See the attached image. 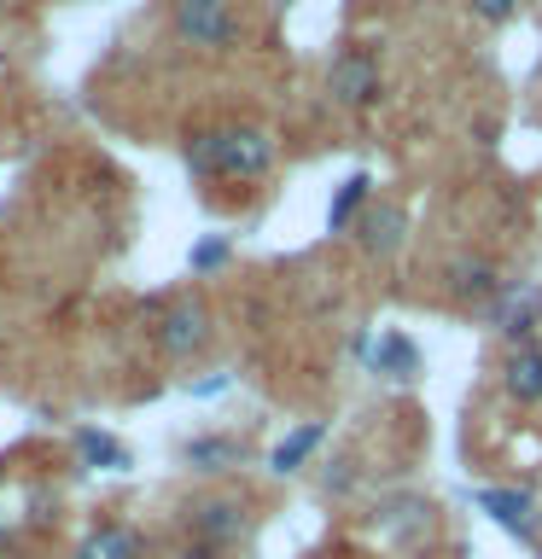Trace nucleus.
Instances as JSON below:
<instances>
[{
	"label": "nucleus",
	"mask_w": 542,
	"mask_h": 559,
	"mask_svg": "<svg viewBox=\"0 0 542 559\" xmlns=\"http://www.w3.org/2000/svg\"><path fill=\"white\" fill-rule=\"evenodd\" d=\"M280 146L262 122H216V129L187 134V169L199 181H262L274 175Z\"/></svg>",
	"instance_id": "obj_1"
},
{
	"label": "nucleus",
	"mask_w": 542,
	"mask_h": 559,
	"mask_svg": "<svg viewBox=\"0 0 542 559\" xmlns=\"http://www.w3.org/2000/svg\"><path fill=\"white\" fill-rule=\"evenodd\" d=\"M169 29H175V41L192 47V52H234L245 41L234 0H175Z\"/></svg>",
	"instance_id": "obj_2"
},
{
	"label": "nucleus",
	"mask_w": 542,
	"mask_h": 559,
	"mask_svg": "<svg viewBox=\"0 0 542 559\" xmlns=\"http://www.w3.org/2000/svg\"><path fill=\"white\" fill-rule=\"evenodd\" d=\"M210 338H216V314H210L204 297H169L152 321V344L164 349L169 361H192L204 356Z\"/></svg>",
	"instance_id": "obj_3"
},
{
	"label": "nucleus",
	"mask_w": 542,
	"mask_h": 559,
	"mask_svg": "<svg viewBox=\"0 0 542 559\" xmlns=\"http://www.w3.org/2000/svg\"><path fill=\"white\" fill-rule=\"evenodd\" d=\"M327 99L339 111H374L385 99V70L367 47H344L339 59L327 64Z\"/></svg>",
	"instance_id": "obj_4"
},
{
	"label": "nucleus",
	"mask_w": 542,
	"mask_h": 559,
	"mask_svg": "<svg viewBox=\"0 0 542 559\" xmlns=\"http://www.w3.org/2000/svg\"><path fill=\"white\" fill-rule=\"evenodd\" d=\"M444 297L449 304H467V309H490L496 297L507 292V280L496 269V257H484V251H461V257H449L444 262Z\"/></svg>",
	"instance_id": "obj_5"
},
{
	"label": "nucleus",
	"mask_w": 542,
	"mask_h": 559,
	"mask_svg": "<svg viewBox=\"0 0 542 559\" xmlns=\"http://www.w3.org/2000/svg\"><path fill=\"white\" fill-rule=\"evenodd\" d=\"M187 531H192V542L227 554L234 542H245V531H251V513H245L239 496H192L187 501Z\"/></svg>",
	"instance_id": "obj_6"
},
{
	"label": "nucleus",
	"mask_w": 542,
	"mask_h": 559,
	"mask_svg": "<svg viewBox=\"0 0 542 559\" xmlns=\"http://www.w3.org/2000/svg\"><path fill=\"white\" fill-rule=\"evenodd\" d=\"M484 326L502 332L507 349H514V344H537V332H542V292L537 286H514V280H507V292L484 309Z\"/></svg>",
	"instance_id": "obj_7"
},
{
	"label": "nucleus",
	"mask_w": 542,
	"mask_h": 559,
	"mask_svg": "<svg viewBox=\"0 0 542 559\" xmlns=\"http://www.w3.org/2000/svg\"><path fill=\"white\" fill-rule=\"evenodd\" d=\"M402 245H409V210H402L397 199H374L356 222V251L367 262H391Z\"/></svg>",
	"instance_id": "obj_8"
},
{
	"label": "nucleus",
	"mask_w": 542,
	"mask_h": 559,
	"mask_svg": "<svg viewBox=\"0 0 542 559\" xmlns=\"http://www.w3.org/2000/svg\"><path fill=\"white\" fill-rule=\"evenodd\" d=\"M496 384L507 402H519V408H537L542 402V344H514L496 367Z\"/></svg>",
	"instance_id": "obj_9"
},
{
	"label": "nucleus",
	"mask_w": 542,
	"mask_h": 559,
	"mask_svg": "<svg viewBox=\"0 0 542 559\" xmlns=\"http://www.w3.org/2000/svg\"><path fill=\"white\" fill-rule=\"evenodd\" d=\"M76 559H146V536L122 519H99L94 531H82Z\"/></svg>",
	"instance_id": "obj_10"
},
{
	"label": "nucleus",
	"mask_w": 542,
	"mask_h": 559,
	"mask_svg": "<svg viewBox=\"0 0 542 559\" xmlns=\"http://www.w3.org/2000/svg\"><path fill=\"white\" fill-rule=\"evenodd\" d=\"M479 507L502 524V531L531 536V513H537V496H531V489H484Z\"/></svg>",
	"instance_id": "obj_11"
},
{
	"label": "nucleus",
	"mask_w": 542,
	"mask_h": 559,
	"mask_svg": "<svg viewBox=\"0 0 542 559\" xmlns=\"http://www.w3.org/2000/svg\"><path fill=\"white\" fill-rule=\"evenodd\" d=\"M321 437H327L321 419H309V426H297L292 437H280V449L269 454V472H274V478H292V472H304V461H309L315 449H321Z\"/></svg>",
	"instance_id": "obj_12"
},
{
	"label": "nucleus",
	"mask_w": 542,
	"mask_h": 559,
	"mask_svg": "<svg viewBox=\"0 0 542 559\" xmlns=\"http://www.w3.org/2000/svg\"><path fill=\"white\" fill-rule=\"evenodd\" d=\"M367 361H374L379 379H414L420 373V349H414V338H402V332H385Z\"/></svg>",
	"instance_id": "obj_13"
},
{
	"label": "nucleus",
	"mask_w": 542,
	"mask_h": 559,
	"mask_svg": "<svg viewBox=\"0 0 542 559\" xmlns=\"http://www.w3.org/2000/svg\"><path fill=\"white\" fill-rule=\"evenodd\" d=\"M76 454H82V466H94V472H122L129 466V449L99 426H76Z\"/></svg>",
	"instance_id": "obj_14"
},
{
	"label": "nucleus",
	"mask_w": 542,
	"mask_h": 559,
	"mask_svg": "<svg viewBox=\"0 0 542 559\" xmlns=\"http://www.w3.org/2000/svg\"><path fill=\"white\" fill-rule=\"evenodd\" d=\"M367 204H374V181H367V175H350V181H339V192H332L327 227H332V234H344L350 216L362 222V210H367Z\"/></svg>",
	"instance_id": "obj_15"
},
{
	"label": "nucleus",
	"mask_w": 542,
	"mask_h": 559,
	"mask_svg": "<svg viewBox=\"0 0 542 559\" xmlns=\"http://www.w3.org/2000/svg\"><path fill=\"white\" fill-rule=\"evenodd\" d=\"M234 461H239L234 437H192L187 443V466H199V472H227Z\"/></svg>",
	"instance_id": "obj_16"
},
{
	"label": "nucleus",
	"mask_w": 542,
	"mask_h": 559,
	"mask_svg": "<svg viewBox=\"0 0 542 559\" xmlns=\"http://www.w3.org/2000/svg\"><path fill=\"white\" fill-rule=\"evenodd\" d=\"M227 257H234V245H227L222 234H204L199 245H192V274H210V269H222Z\"/></svg>",
	"instance_id": "obj_17"
},
{
	"label": "nucleus",
	"mask_w": 542,
	"mask_h": 559,
	"mask_svg": "<svg viewBox=\"0 0 542 559\" xmlns=\"http://www.w3.org/2000/svg\"><path fill=\"white\" fill-rule=\"evenodd\" d=\"M467 7H472V17H484V24H507L525 0H467Z\"/></svg>",
	"instance_id": "obj_18"
},
{
	"label": "nucleus",
	"mask_w": 542,
	"mask_h": 559,
	"mask_svg": "<svg viewBox=\"0 0 542 559\" xmlns=\"http://www.w3.org/2000/svg\"><path fill=\"white\" fill-rule=\"evenodd\" d=\"M187 559H227V554H222V548H204V542H192Z\"/></svg>",
	"instance_id": "obj_19"
},
{
	"label": "nucleus",
	"mask_w": 542,
	"mask_h": 559,
	"mask_svg": "<svg viewBox=\"0 0 542 559\" xmlns=\"http://www.w3.org/2000/svg\"><path fill=\"white\" fill-rule=\"evenodd\" d=\"M12 7H17V0H0V12H12Z\"/></svg>",
	"instance_id": "obj_20"
},
{
	"label": "nucleus",
	"mask_w": 542,
	"mask_h": 559,
	"mask_svg": "<svg viewBox=\"0 0 542 559\" xmlns=\"http://www.w3.org/2000/svg\"><path fill=\"white\" fill-rule=\"evenodd\" d=\"M0 548H7V524H0Z\"/></svg>",
	"instance_id": "obj_21"
},
{
	"label": "nucleus",
	"mask_w": 542,
	"mask_h": 559,
	"mask_svg": "<svg viewBox=\"0 0 542 559\" xmlns=\"http://www.w3.org/2000/svg\"><path fill=\"white\" fill-rule=\"evenodd\" d=\"M315 559H332V554H315Z\"/></svg>",
	"instance_id": "obj_22"
}]
</instances>
